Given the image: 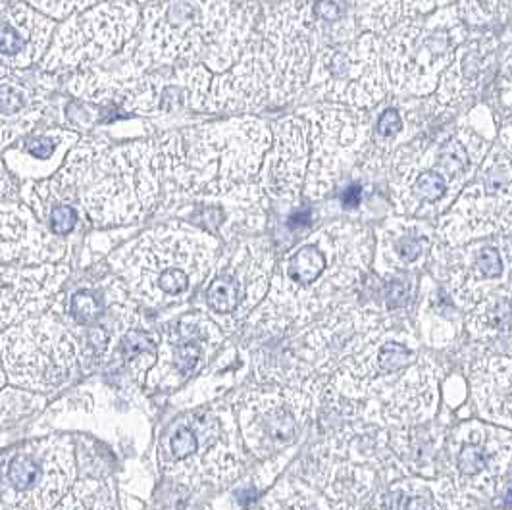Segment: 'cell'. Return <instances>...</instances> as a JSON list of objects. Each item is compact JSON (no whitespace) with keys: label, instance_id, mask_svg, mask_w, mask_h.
<instances>
[{"label":"cell","instance_id":"cell-6","mask_svg":"<svg viewBox=\"0 0 512 510\" xmlns=\"http://www.w3.org/2000/svg\"><path fill=\"white\" fill-rule=\"evenodd\" d=\"M235 0H151L133 39L118 56L114 76L137 77L156 68L203 64L228 26Z\"/></svg>","mask_w":512,"mask_h":510},{"label":"cell","instance_id":"cell-43","mask_svg":"<svg viewBox=\"0 0 512 510\" xmlns=\"http://www.w3.org/2000/svg\"><path fill=\"white\" fill-rule=\"evenodd\" d=\"M455 6L464 26L480 29L501 20V16L507 20L511 0H459Z\"/></svg>","mask_w":512,"mask_h":510},{"label":"cell","instance_id":"cell-21","mask_svg":"<svg viewBox=\"0 0 512 510\" xmlns=\"http://www.w3.org/2000/svg\"><path fill=\"white\" fill-rule=\"evenodd\" d=\"M260 41L272 66V104L305 95L312 60L320 51L308 18V0H282L260 16Z\"/></svg>","mask_w":512,"mask_h":510},{"label":"cell","instance_id":"cell-8","mask_svg":"<svg viewBox=\"0 0 512 510\" xmlns=\"http://www.w3.org/2000/svg\"><path fill=\"white\" fill-rule=\"evenodd\" d=\"M243 439L233 407L210 405L174 418L158 437L162 472L185 487L230 485L245 466Z\"/></svg>","mask_w":512,"mask_h":510},{"label":"cell","instance_id":"cell-3","mask_svg":"<svg viewBox=\"0 0 512 510\" xmlns=\"http://www.w3.org/2000/svg\"><path fill=\"white\" fill-rule=\"evenodd\" d=\"M54 185L74 193L95 228H120L145 220L164 199L166 158L160 135L112 145L101 135L79 137Z\"/></svg>","mask_w":512,"mask_h":510},{"label":"cell","instance_id":"cell-45","mask_svg":"<svg viewBox=\"0 0 512 510\" xmlns=\"http://www.w3.org/2000/svg\"><path fill=\"white\" fill-rule=\"evenodd\" d=\"M511 89V51H507L503 68L495 81L489 106H487L497 131L505 126H511Z\"/></svg>","mask_w":512,"mask_h":510},{"label":"cell","instance_id":"cell-39","mask_svg":"<svg viewBox=\"0 0 512 510\" xmlns=\"http://www.w3.org/2000/svg\"><path fill=\"white\" fill-rule=\"evenodd\" d=\"M264 510H343L303 478H285L264 499Z\"/></svg>","mask_w":512,"mask_h":510},{"label":"cell","instance_id":"cell-23","mask_svg":"<svg viewBox=\"0 0 512 510\" xmlns=\"http://www.w3.org/2000/svg\"><path fill=\"white\" fill-rule=\"evenodd\" d=\"M511 235H493L459 247L437 243L432 255L453 303L470 310L487 295L511 287Z\"/></svg>","mask_w":512,"mask_h":510},{"label":"cell","instance_id":"cell-49","mask_svg":"<svg viewBox=\"0 0 512 510\" xmlns=\"http://www.w3.org/2000/svg\"><path fill=\"white\" fill-rule=\"evenodd\" d=\"M12 2H18V0H0V8L8 6V4H12Z\"/></svg>","mask_w":512,"mask_h":510},{"label":"cell","instance_id":"cell-7","mask_svg":"<svg viewBox=\"0 0 512 510\" xmlns=\"http://www.w3.org/2000/svg\"><path fill=\"white\" fill-rule=\"evenodd\" d=\"M407 476L387 445V430L359 420L326 435L299 464V478L343 510H364L384 485Z\"/></svg>","mask_w":512,"mask_h":510},{"label":"cell","instance_id":"cell-40","mask_svg":"<svg viewBox=\"0 0 512 510\" xmlns=\"http://www.w3.org/2000/svg\"><path fill=\"white\" fill-rule=\"evenodd\" d=\"M355 16L362 33L384 37L403 20L401 0H355Z\"/></svg>","mask_w":512,"mask_h":510},{"label":"cell","instance_id":"cell-52","mask_svg":"<svg viewBox=\"0 0 512 510\" xmlns=\"http://www.w3.org/2000/svg\"><path fill=\"white\" fill-rule=\"evenodd\" d=\"M0 330H2V326H0Z\"/></svg>","mask_w":512,"mask_h":510},{"label":"cell","instance_id":"cell-42","mask_svg":"<svg viewBox=\"0 0 512 510\" xmlns=\"http://www.w3.org/2000/svg\"><path fill=\"white\" fill-rule=\"evenodd\" d=\"M414 122V116H409L397 108V106H387L382 110V114L378 116L376 128H372V137H370V147H378L384 153H391V149L395 151V143L405 139L403 135H407L409 126ZM407 141H403L405 145Z\"/></svg>","mask_w":512,"mask_h":510},{"label":"cell","instance_id":"cell-37","mask_svg":"<svg viewBox=\"0 0 512 510\" xmlns=\"http://www.w3.org/2000/svg\"><path fill=\"white\" fill-rule=\"evenodd\" d=\"M443 443L445 430L430 426L428 422L409 428L387 430L389 451L399 460L407 476L437 478Z\"/></svg>","mask_w":512,"mask_h":510},{"label":"cell","instance_id":"cell-15","mask_svg":"<svg viewBox=\"0 0 512 510\" xmlns=\"http://www.w3.org/2000/svg\"><path fill=\"white\" fill-rule=\"evenodd\" d=\"M81 357L76 335L52 312L26 318L0 333L6 378L33 391H51L70 378Z\"/></svg>","mask_w":512,"mask_h":510},{"label":"cell","instance_id":"cell-16","mask_svg":"<svg viewBox=\"0 0 512 510\" xmlns=\"http://www.w3.org/2000/svg\"><path fill=\"white\" fill-rule=\"evenodd\" d=\"M297 114L307 122L308 166L303 199L322 201L341 176L370 151L372 122L366 110L335 104L305 106Z\"/></svg>","mask_w":512,"mask_h":510},{"label":"cell","instance_id":"cell-33","mask_svg":"<svg viewBox=\"0 0 512 510\" xmlns=\"http://www.w3.org/2000/svg\"><path fill=\"white\" fill-rule=\"evenodd\" d=\"M495 56L497 39L491 33L474 39L468 35L437 81L436 97L432 101L437 112L449 116L468 101L482 87Z\"/></svg>","mask_w":512,"mask_h":510},{"label":"cell","instance_id":"cell-38","mask_svg":"<svg viewBox=\"0 0 512 510\" xmlns=\"http://www.w3.org/2000/svg\"><path fill=\"white\" fill-rule=\"evenodd\" d=\"M466 330L476 341L501 339L511 333V287L487 295L474 308L468 310Z\"/></svg>","mask_w":512,"mask_h":510},{"label":"cell","instance_id":"cell-32","mask_svg":"<svg viewBox=\"0 0 512 510\" xmlns=\"http://www.w3.org/2000/svg\"><path fill=\"white\" fill-rule=\"evenodd\" d=\"M56 22L24 0L0 8V68L29 70L43 60Z\"/></svg>","mask_w":512,"mask_h":510},{"label":"cell","instance_id":"cell-48","mask_svg":"<svg viewBox=\"0 0 512 510\" xmlns=\"http://www.w3.org/2000/svg\"><path fill=\"white\" fill-rule=\"evenodd\" d=\"M6 383V372H4V368H2V362H0V389H2V385Z\"/></svg>","mask_w":512,"mask_h":510},{"label":"cell","instance_id":"cell-28","mask_svg":"<svg viewBox=\"0 0 512 510\" xmlns=\"http://www.w3.org/2000/svg\"><path fill=\"white\" fill-rule=\"evenodd\" d=\"M272 87V66L264 52L260 31L241 54V58L228 72L212 76L206 114L218 112H251L258 110L270 99Z\"/></svg>","mask_w":512,"mask_h":510},{"label":"cell","instance_id":"cell-17","mask_svg":"<svg viewBox=\"0 0 512 510\" xmlns=\"http://www.w3.org/2000/svg\"><path fill=\"white\" fill-rule=\"evenodd\" d=\"M66 437L27 441L0 453V510H52L76 484Z\"/></svg>","mask_w":512,"mask_h":510},{"label":"cell","instance_id":"cell-18","mask_svg":"<svg viewBox=\"0 0 512 510\" xmlns=\"http://www.w3.org/2000/svg\"><path fill=\"white\" fill-rule=\"evenodd\" d=\"M274 249L266 239H243L216 258L206 278L208 316L226 333L237 332L264 301L272 272Z\"/></svg>","mask_w":512,"mask_h":510},{"label":"cell","instance_id":"cell-29","mask_svg":"<svg viewBox=\"0 0 512 510\" xmlns=\"http://www.w3.org/2000/svg\"><path fill=\"white\" fill-rule=\"evenodd\" d=\"M70 276V266L0 264V326L8 328L49 308Z\"/></svg>","mask_w":512,"mask_h":510},{"label":"cell","instance_id":"cell-25","mask_svg":"<svg viewBox=\"0 0 512 510\" xmlns=\"http://www.w3.org/2000/svg\"><path fill=\"white\" fill-rule=\"evenodd\" d=\"M226 335L203 310H193L170 322L156 347V362L147 372L149 389H176L193 374L203 370L208 360L224 345Z\"/></svg>","mask_w":512,"mask_h":510},{"label":"cell","instance_id":"cell-26","mask_svg":"<svg viewBox=\"0 0 512 510\" xmlns=\"http://www.w3.org/2000/svg\"><path fill=\"white\" fill-rule=\"evenodd\" d=\"M66 253L68 243L45 230L22 199L18 181L0 168V264H56Z\"/></svg>","mask_w":512,"mask_h":510},{"label":"cell","instance_id":"cell-13","mask_svg":"<svg viewBox=\"0 0 512 510\" xmlns=\"http://www.w3.org/2000/svg\"><path fill=\"white\" fill-rule=\"evenodd\" d=\"M307 95L312 101L370 110L391 93L382 60V37H359L316 52L308 74Z\"/></svg>","mask_w":512,"mask_h":510},{"label":"cell","instance_id":"cell-35","mask_svg":"<svg viewBox=\"0 0 512 510\" xmlns=\"http://www.w3.org/2000/svg\"><path fill=\"white\" fill-rule=\"evenodd\" d=\"M364 510H472V501L451 478L403 476L384 485Z\"/></svg>","mask_w":512,"mask_h":510},{"label":"cell","instance_id":"cell-19","mask_svg":"<svg viewBox=\"0 0 512 510\" xmlns=\"http://www.w3.org/2000/svg\"><path fill=\"white\" fill-rule=\"evenodd\" d=\"M314 397L289 385L260 383L235 399L233 412L247 451L272 460L295 447L314 410Z\"/></svg>","mask_w":512,"mask_h":510},{"label":"cell","instance_id":"cell-20","mask_svg":"<svg viewBox=\"0 0 512 510\" xmlns=\"http://www.w3.org/2000/svg\"><path fill=\"white\" fill-rule=\"evenodd\" d=\"M389 328L391 320L378 308L353 303H335L312 322L303 324L301 349L310 370L305 391L316 401L339 364L360 353Z\"/></svg>","mask_w":512,"mask_h":510},{"label":"cell","instance_id":"cell-2","mask_svg":"<svg viewBox=\"0 0 512 510\" xmlns=\"http://www.w3.org/2000/svg\"><path fill=\"white\" fill-rule=\"evenodd\" d=\"M372 255L374 235L359 222L335 220L308 233L274 266L268 293L243 330L312 322L368 276Z\"/></svg>","mask_w":512,"mask_h":510},{"label":"cell","instance_id":"cell-22","mask_svg":"<svg viewBox=\"0 0 512 510\" xmlns=\"http://www.w3.org/2000/svg\"><path fill=\"white\" fill-rule=\"evenodd\" d=\"M441 366L428 355H418L401 376L380 395L353 403H330L335 414L378 428H409L430 422L439 408Z\"/></svg>","mask_w":512,"mask_h":510},{"label":"cell","instance_id":"cell-44","mask_svg":"<svg viewBox=\"0 0 512 510\" xmlns=\"http://www.w3.org/2000/svg\"><path fill=\"white\" fill-rule=\"evenodd\" d=\"M122 355L126 358L133 374L139 378L149 372L156 362V345L151 335L141 330H128L122 335Z\"/></svg>","mask_w":512,"mask_h":510},{"label":"cell","instance_id":"cell-31","mask_svg":"<svg viewBox=\"0 0 512 510\" xmlns=\"http://www.w3.org/2000/svg\"><path fill=\"white\" fill-rule=\"evenodd\" d=\"M52 81L47 72L16 70L0 77V153L31 133L47 112Z\"/></svg>","mask_w":512,"mask_h":510},{"label":"cell","instance_id":"cell-34","mask_svg":"<svg viewBox=\"0 0 512 510\" xmlns=\"http://www.w3.org/2000/svg\"><path fill=\"white\" fill-rule=\"evenodd\" d=\"M72 129L49 128L31 131L2 151V168L18 183L43 181L62 166L66 154L79 141Z\"/></svg>","mask_w":512,"mask_h":510},{"label":"cell","instance_id":"cell-14","mask_svg":"<svg viewBox=\"0 0 512 510\" xmlns=\"http://www.w3.org/2000/svg\"><path fill=\"white\" fill-rule=\"evenodd\" d=\"M135 299L114 272H93L52 301L51 312L76 335L79 351L103 358L137 322Z\"/></svg>","mask_w":512,"mask_h":510},{"label":"cell","instance_id":"cell-47","mask_svg":"<svg viewBox=\"0 0 512 510\" xmlns=\"http://www.w3.org/2000/svg\"><path fill=\"white\" fill-rule=\"evenodd\" d=\"M455 0H401V16L405 18H418L434 14L441 8L453 6Z\"/></svg>","mask_w":512,"mask_h":510},{"label":"cell","instance_id":"cell-50","mask_svg":"<svg viewBox=\"0 0 512 510\" xmlns=\"http://www.w3.org/2000/svg\"><path fill=\"white\" fill-rule=\"evenodd\" d=\"M133 2H137V4H141V2H145V4H147V2H151V0H133Z\"/></svg>","mask_w":512,"mask_h":510},{"label":"cell","instance_id":"cell-4","mask_svg":"<svg viewBox=\"0 0 512 510\" xmlns=\"http://www.w3.org/2000/svg\"><path fill=\"white\" fill-rule=\"evenodd\" d=\"M491 137L468 112L459 122L397 147L391 158V193L401 216L439 218L474 179Z\"/></svg>","mask_w":512,"mask_h":510},{"label":"cell","instance_id":"cell-24","mask_svg":"<svg viewBox=\"0 0 512 510\" xmlns=\"http://www.w3.org/2000/svg\"><path fill=\"white\" fill-rule=\"evenodd\" d=\"M453 482L468 497H495L511 478V432L484 420L459 424L447 439Z\"/></svg>","mask_w":512,"mask_h":510},{"label":"cell","instance_id":"cell-36","mask_svg":"<svg viewBox=\"0 0 512 510\" xmlns=\"http://www.w3.org/2000/svg\"><path fill=\"white\" fill-rule=\"evenodd\" d=\"M512 362L509 355H486L468 366V382L478 414L497 426L511 428Z\"/></svg>","mask_w":512,"mask_h":510},{"label":"cell","instance_id":"cell-12","mask_svg":"<svg viewBox=\"0 0 512 510\" xmlns=\"http://www.w3.org/2000/svg\"><path fill=\"white\" fill-rule=\"evenodd\" d=\"M141 6L133 0H103L62 20L52 33L41 70H91L116 58L133 39Z\"/></svg>","mask_w":512,"mask_h":510},{"label":"cell","instance_id":"cell-27","mask_svg":"<svg viewBox=\"0 0 512 510\" xmlns=\"http://www.w3.org/2000/svg\"><path fill=\"white\" fill-rule=\"evenodd\" d=\"M270 129L272 143L262 160L256 183L268 203H299L307 178V122L293 112L272 122Z\"/></svg>","mask_w":512,"mask_h":510},{"label":"cell","instance_id":"cell-9","mask_svg":"<svg viewBox=\"0 0 512 510\" xmlns=\"http://www.w3.org/2000/svg\"><path fill=\"white\" fill-rule=\"evenodd\" d=\"M212 74L203 64L156 68L137 77L114 76L101 68L81 70L66 89L83 102L118 104L129 114L166 122L183 114H206Z\"/></svg>","mask_w":512,"mask_h":510},{"label":"cell","instance_id":"cell-10","mask_svg":"<svg viewBox=\"0 0 512 510\" xmlns=\"http://www.w3.org/2000/svg\"><path fill=\"white\" fill-rule=\"evenodd\" d=\"M457 6L405 18L382 37V60L389 87L397 95L430 97L437 81L468 37Z\"/></svg>","mask_w":512,"mask_h":510},{"label":"cell","instance_id":"cell-5","mask_svg":"<svg viewBox=\"0 0 512 510\" xmlns=\"http://www.w3.org/2000/svg\"><path fill=\"white\" fill-rule=\"evenodd\" d=\"M220 241L210 231L170 222L141 233L108 256L129 295L151 308L178 305L208 278Z\"/></svg>","mask_w":512,"mask_h":510},{"label":"cell","instance_id":"cell-30","mask_svg":"<svg viewBox=\"0 0 512 510\" xmlns=\"http://www.w3.org/2000/svg\"><path fill=\"white\" fill-rule=\"evenodd\" d=\"M437 243L436 230L428 220L397 214L376 231L374 270L380 278L416 272L432 258Z\"/></svg>","mask_w":512,"mask_h":510},{"label":"cell","instance_id":"cell-11","mask_svg":"<svg viewBox=\"0 0 512 510\" xmlns=\"http://www.w3.org/2000/svg\"><path fill=\"white\" fill-rule=\"evenodd\" d=\"M511 151L499 141L489 147L478 174L437 218L434 230L441 245L459 247L493 235H511Z\"/></svg>","mask_w":512,"mask_h":510},{"label":"cell","instance_id":"cell-51","mask_svg":"<svg viewBox=\"0 0 512 510\" xmlns=\"http://www.w3.org/2000/svg\"><path fill=\"white\" fill-rule=\"evenodd\" d=\"M253 510H264V509H253Z\"/></svg>","mask_w":512,"mask_h":510},{"label":"cell","instance_id":"cell-46","mask_svg":"<svg viewBox=\"0 0 512 510\" xmlns=\"http://www.w3.org/2000/svg\"><path fill=\"white\" fill-rule=\"evenodd\" d=\"M24 2H27L31 8H35L37 12L58 22V20H64L81 10H87L103 0H24Z\"/></svg>","mask_w":512,"mask_h":510},{"label":"cell","instance_id":"cell-1","mask_svg":"<svg viewBox=\"0 0 512 510\" xmlns=\"http://www.w3.org/2000/svg\"><path fill=\"white\" fill-rule=\"evenodd\" d=\"M160 141L166 158V187L160 208L181 201L239 210L268 206L256 183L272 143V129L266 120L243 114L166 131Z\"/></svg>","mask_w":512,"mask_h":510},{"label":"cell","instance_id":"cell-41","mask_svg":"<svg viewBox=\"0 0 512 510\" xmlns=\"http://www.w3.org/2000/svg\"><path fill=\"white\" fill-rule=\"evenodd\" d=\"M52 510H116V501L110 485L83 480L72 485Z\"/></svg>","mask_w":512,"mask_h":510}]
</instances>
